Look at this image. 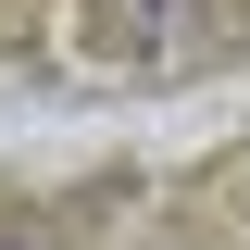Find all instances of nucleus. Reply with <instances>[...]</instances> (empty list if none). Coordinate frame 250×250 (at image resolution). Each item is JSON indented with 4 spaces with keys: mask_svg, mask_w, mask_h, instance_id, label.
<instances>
[{
    "mask_svg": "<svg viewBox=\"0 0 250 250\" xmlns=\"http://www.w3.org/2000/svg\"><path fill=\"white\" fill-rule=\"evenodd\" d=\"M0 250H38V238H0Z\"/></svg>",
    "mask_w": 250,
    "mask_h": 250,
    "instance_id": "1",
    "label": "nucleus"
}]
</instances>
